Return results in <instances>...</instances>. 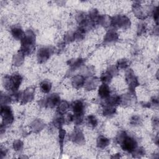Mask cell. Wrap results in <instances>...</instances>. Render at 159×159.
Here are the masks:
<instances>
[{
    "label": "cell",
    "mask_w": 159,
    "mask_h": 159,
    "mask_svg": "<svg viewBox=\"0 0 159 159\" xmlns=\"http://www.w3.org/2000/svg\"><path fill=\"white\" fill-rule=\"evenodd\" d=\"M117 66L119 69H126L128 67V62L126 60V59H121L118 62Z\"/></svg>",
    "instance_id": "27"
},
{
    "label": "cell",
    "mask_w": 159,
    "mask_h": 159,
    "mask_svg": "<svg viewBox=\"0 0 159 159\" xmlns=\"http://www.w3.org/2000/svg\"><path fill=\"white\" fill-rule=\"evenodd\" d=\"M69 103L67 101H63L58 104V107L57 111L59 114L63 115L67 112V110L69 109Z\"/></svg>",
    "instance_id": "19"
},
{
    "label": "cell",
    "mask_w": 159,
    "mask_h": 159,
    "mask_svg": "<svg viewBox=\"0 0 159 159\" xmlns=\"http://www.w3.org/2000/svg\"><path fill=\"white\" fill-rule=\"evenodd\" d=\"M126 136H127V134L125 132L122 131V132H119V134L118 135V136L116 137V140H117L118 143H119V144H120Z\"/></svg>",
    "instance_id": "30"
},
{
    "label": "cell",
    "mask_w": 159,
    "mask_h": 159,
    "mask_svg": "<svg viewBox=\"0 0 159 159\" xmlns=\"http://www.w3.org/2000/svg\"><path fill=\"white\" fill-rule=\"evenodd\" d=\"M40 88L41 91L44 93H48L52 88V85L50 82L47 81L42 82L40 85Z\"/></svg>",
    "instance_id": "20"
},
{
    "label": "cell",
    "mask_w": 159,
    "mask_h": 159,
    "mask_svg": "<svg viewBox=\"0 0 159 159\" xmlns=\"http://www.w3.org/2000/svg\"><path fill=\"white\" fill-rule=\"evenodd\" d=\"M118 39V34L115 30H109L106 33L104 39V42L105 44H109L111 42H115Z\"/></svg>",
    "instance_id": "10"
},
{
    "label": "cell",
    "mask_w": 159,
    "mask_h": 159,
    "mask_svg": "<svg viewBox=\"0 0 159 159\" xmlns=\"http://www.w3.org/2000/svg\"><path fill=\"white\" fill-rule=\"evenodd\" d=\"M154 18L155 19V21H156L157 24H158V8H157L154 11Z\"/></svg>",
    "instance_id": "34"
},
{
    "label": "cell",
    "mask_w": 159,
    "mask_h": 159,
    "mask_svg": "<svg viewBox=\"0 0 159 159\" xmlns=\"http://www.w3.org/2000/svg\"><path fill=\"white\" fill-rule=\"evenodd\" d=\"M88 122L93 128H95L98 125V120L97 118L93 115H90L88 117Z\"/></svg>",
    "instance_id": "24"
},
{
    "label": "cell",
    "mask_w": 159,
    "mask_h": 159,
    "mask_svg": "<svg viewBox=\"0 0 159 159\" xmlns=\"http://www.w3.org/2000/svg\"><path fill=\"white\" fill-rule=\"evenodd\" d=\"M1 114L2 116L3 117V124L8 125L12 122L14 118L12 113V110L10 107L6 105H2Z\"/></svg>",
    "instance_id": "5"
},
{
    "label": "cell",
    "mask_w": 159,
    "mask_h": 159,
    "mask_svg": "<svg viewBox=\"0 0 159 159\" xmlns=\"http://www.w3.org/2000/svg\"><path fill=\"white\" fill-rule=\"evenodd\" d=\"M70 137L73 142L76 143L78 144H83L85 142V138L83 133L80 130L74 131Z\"/></svg>",
    "instance_id": "9"
},
{
    "label": "cell",
    "mask_w": 159,
    "mask_h": 159,
    "mask_svg": "<svg viewBox=\"0 0 159 159\" xmlns=\"http://www.w3.org/2000/svg\"><path fill=\"white\" fill-rule=\"evenodd\" d=\"M65 131L63 130L62 129H60L59 131V143H60V148L61 150H62V147H63V141H64V138L65 136Z\"/></svg>",
    "instance_id": "26"
},
{
    "label": "cell",
    "mask_w": 159,
    "mask_h": 159,
    "mask_svg": "<svg viewBox=\"0 0 159 159\" xmlns=\"http://www.w3.org/2000/svg\"><path fill=\"white\" fill-rule=\"evenodd\" d=\"M131 22L129 19L125 16H117L111 19V26L115 27L127 29L130 27Z\"/></svg>",
    "instance_id": "4"
},
{
    "label": "cell",
    "mask_w": 159,
    "mask_h": 159,
    "mask_svg": "<svg viewBox=\"0 0 159 159\" xmlns=\"http://www.w3.org/2000/svg\"><path fill=\"white\" fill-rule=\"evenodd\" d=\"M126 81L129 86V90L131 93H134L135 88L139 85V82L137 78L135 76L133 72L130 70L126 73Z\"/></svg>",
    "instance_id": "6"
},
{
    "label": "cell",
    "mask_w": 159,
    "mask_h": 159,
    "mask_svg": "<svg viewBox=\"0 0 159 159\" xmlns=\"http://www.w3.org/2000/svg\"><path fill=\"white\" fill-rule=\"evenodd\" d=\"M74 119V115H72L71 114H69L67 116V118L65 120V121L67 122V123H70L72 121H73Z\"/></svg>",
    "instance_id": "33"
},
{
    "label": "cell",
    "mask_w": 159,
    "mask_h": 159,
    "mask_svg": "<svg viewBox=\"0 0 159 159\" xmlns=\"http://www.w3.org/2000/svg\"><path fill=\"white\" fill-rule=\"evenodd\" d=\"M72 106L75 115H83L84 105L81 101H75L72 103Z\"/></svg>",
    "instance_id": "11"
},
{
    "label": "cell",
    "mask_w": 159,
    "mask_h": 159,
    "mask_svg": "<svg viewBox=\"0 0 159 159\" xmlns=\"http://www.w3.org/2000/svg\"><path fill=\"white\" fill-rule=\"evenodd\" d=\"M85 84V80L83 76L81 75L76 76L72 80V85L75 88H80L82 87Z\"/></svg>",
    "instance_id": "14"
},
{
    "label": "cell",
    "mask_w": 159,
    "mask_h": 159,
    "mask_svg": "<svg viewBox=\"0 0 159 159\" xmlns=\"http://www.w3.org/2000/svg\"><path fill=\"white\" fill-rule=\"evenodd\" d=\"M11 34L13 37L17 40H21L25 35L23 29L19 27H12L11 29Z\"/></svg>",
    "instance_id": "13"
},
{
    "label": "cell",
    "mask_w": 159,
    "mask_h": 159,
    "mask_svg": "<svg viewBox=\"0 0 159 159\" xmlns=\"http://www.w3.org/2000/svg\"><path fill=\"white\" fill-rule=\"evenodd\" d=\"M33 96H34V90L30 89L29 90H27L26 92H24V93L22 95H20L19 99L21 98L23 102L26 103L33 99Z\"/></svg>",
    "instance_id": "16"
},
{
    "label": "cell",
    "mask_w": 159,
    "mask_h": 159,
    "mask_svg": "<svg viewBox=\"0 0 159 159\" xmlns=\"http://www.w3.org/2000/svg\"><path fill=\"white\" fill-rule=\"evenodd\" d=\"M146 29V26L144 24H140L138 26V28H137V33L139 35H141L143 33H145Z\"/></svg>",
    "instance_id": "29"
},
{
    "label": "cell",
    "mask_w": 159,
    "mask_h": 159,
    "mask_svg": "<svg viewBox=\"0 0 159 159\" xmlns=\"http://www.w3.org/2000/svg\"><path fill=\"white\" fill-rule=\"evenodd\" d=\"M113 76L111 75L108 72H105L103 73L101 76V81L103 83V84H108L111 82V80H112Z\"/></svg>",
    "instance_id": "21"
},
{
    "label": "cell",
    "mask_w": 159,
    "mask_h": 159,
    "mask_svg": "<svg viewBox=\"0 0 159 159\" xmlns=\"http://www.w3.org/2000/svg\"><path fill=\"white\" fill-rule=\"evenodd\" d=\"M83 63V60L81 58L73 59L69 61V65L70 67L72 70H76L79 67H80Z\"/></svg>",
    "instance_id": "15"
},
{
    "label": "cell",
    "mask_w": 159,
    "mask_h": 159,
    "mask_svg": "<svg viewBox=\"0 0 159 159\" xmlns=\"http://www.w3.org/2000/svg\"><path fill=\"white\" fill-rule=\"evenodd\" d=\"M121 146L123 150L132 153L137 147V143L136 140L131 137L127 136L121 143Z\"/></svg>",
    "instance_id": "3"
},
{
    "label": "cell",
    "mask_w": 159,
    "mask_h": 159,
    "mask_svg": "<svg viewBox=\"0 0 159 159\" xmlns=\"http://www.w3.org/2000/svg\"><path fill=\"white\" fill-rule=\"evenodd\" d=\"M98 94H99V96L103 99L108 98L110 94V90L108 85L106 84L101 85L99 88Z\"/></svg>",
    "instance_id": "12"
},
{
    "label": "cell",
    "mask_w": 159,
    "mask_h": 159,
    "mask_svg": "<svg viewBox=\"0 0 159 159\" xmlns=\"http://www.w3.org/2000/svg\"><path fill=\"white\" fill-rule=\"evenodd\" d=\"M23 147V143L21 140H16L13 143V148L16 151H20Z\"/></svg>",
    "instance_id": "28"
},
{
    "label": "cell",
    "mask_w": 159,
    "mask_h": 159,
    "mask_svg": "<svg viewBox=\"0 0 159 159\" xmlns=\"http://www.w3.org/2000/svg\"><path fill=\"white\" fill-rule=\"evenodd\" d=\"M108 72L111 75L113 76L114 75H115L116 74H117V73H118V69H117V68L115 67H111Z\"/></svg>",
    "instance_id": "32"
},
{
    "label": "cell",
    "mask_w": 159,
    "mask_h": 159,
    "mask_svg": "<svg viewBox=\"0 0 159 159\" xmlns=\"http://www.w3.org/2000/svg\"><path fill=\"white\" fill-rule=\"evenodd\" d=\"M36 36L33 31L29 30L21 41V52L24 55H29L33 52L35 47Z\"/></svg>",
    "instance_id": "1"
},
{
    "label": "cell",
    "mask_w": 159,
    "mask_h": 159,
    "mask_svg": "<svg viewBox=\"0 0 159 159\" xmlns=\"http://www.w3.org/2000/svg\"><path fill=\"white\" fill-rule=\"evenodd\" d=\"M75 39V33H69V34H67L65 38V41L67 42H70Z\"/></svg>",
    "instance_id": "31"
},
{
    "label": "cell",
    "mask_w": 159,
    "mask_h": 159,
    "mask_svg": "<svg viewBox=\"0 0 159 159\" xmlns=\"http://www.w3.org/2000/svg\"><path fill=\"white\" fill-rule=\"evenodd\" d=\"M22 76L19 74H14L12 76L5 80V87L8 90L17 91L22 82Z\"/></svg>",
    "instance_id": "2"
},
{
    "label": "cell",
    "mask_w": 159,
    "mask_h": 159,
    "mask_svg": "<svg viewBox=\"0 0 159 159\" xmlns=\"http://www.w3.org/2000/svg\"><path fill=\"white\" fill-rule=\"evenodd\" d=\"M120 157H121L120 154H115V155L111 157V158H120Z\"/></svg>",
    "instance_id": "35"
},
{
    "label": "cell",
    "mask_w": 159,
    "mask_h": 159,
    "mask_svg": "<svg viewBox=\"0 0 159 159\" xmlns=\"http://www.w3.org/2000/svg\"><path fill=\"white\" fill-rule=\"evenodd\" d=\"M51 50L49 48L44 47L39 50L37 52V60L39 63L45 62L48 60L51 55Z\"/></svg>",
    "instance_id": "7"
},
{
    "label": "cell",
    "mask_w": 159,
    "mask_h": 159,
    "mask_svg": "<svg viewBox=\"0 0 159 159\" xmlns=\"http://www.w3.org/2000/svg\"><path fill=\"white\" fill-rule=\"evenodd\" d=\"M97 85V80L96 78H91L85 84V87L88 90H91L95 88Z\"/></svg>",
    "instance_id": "22"
},
{
    "label": "cell",
    "mask_w": 159,
    "mask_h": 159,
    "mask_svg": "<svg viewBox=\"0 0 159 159\" xmlns=\"http://www.w3.org/2000/svg\"><path fill=\"white\" fill-rule=\"evenodd\" d=\"M116 108L115 106L107 104L103 109V114L106 116H111L115 114Z\"/></svg>",
    "instance_id": "18"
},
{
    "label": "cell",
    "mask_w": 159,
    "mask_h": 159,
    "mask_svg": "<svg viewBox=\"0 0 159 159\" xmlns=\"http://www.w3.org/2000/svg\"><path fill=\"white\" fill-rule=\"evenodd\" d=\"M64 123H65L64 118H63L62 117H60V116L56 118L54 121V125L56 127V128H58L60 129L61 128L62 125Z\"/></svg>",
    "instance_id": "25"
},
{
    "label": "cell",
    "mask_w": 159,
    "mask_h": 159,
    "mask_svg": "<svg viewBox=\"0 0 159 159\" xmlns=\"http://www.w3.org/2000/svg\"><path fill=\"white\" fill-rule=\"evenodd\" d=\"M60 97L57 94H52L45 100V106L54 108L60 103Z\"/></svg>",
    "instance_id": "8"
},
{
    "label": "cell",
    "mask_w": 159,
    "mask_h": 159,
    "mask_svg": "<svg viewBox=\"0 0 159 159\" xmlns=\"http://www.w3.org/2000/svg\"><path fill=\"white\" fill-rule=\"evenodd\" d=\"M132 155L134 157H141L142 156L145 155V150L144 149L140 147V148H136L132 152Z\"/></svg>",
    "instance_id": "23"
},
{
    "label": "cell",
    "mask_w": 159,
    "mask_h": 159,
    "mask_svg": "<svg viewBox=\"0 0 159 159\" xmlns=\"http://www.w3.org/2000/svg\"><path fill=\"white\" fill-rule=\"evenodd\" d=\"M109 139L104 136H100L97 139V147L100 149H104L109 144Z\"/></svg>",
    "instance_id": "17"
}]
</instances>
